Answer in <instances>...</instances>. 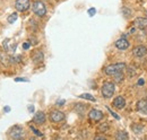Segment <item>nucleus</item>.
Instances as JSON below:
<instances>
[{
    "instance_id": "4468645a",
    "label": "nucleus",
    "mask_w": 147,
    "mask_h": 140,
    "mask_svg": "<svg viewBox=\"0 0 147 140\" xmlns=\"http://www.w3.org/2000/svg\"><path fill=\"white\" fill-rule=\"evenodd\" d=\"M33 61L37 63V62H42L43 61V53L41 52L40 50H37L36 52L33 54Z\"/></svg>"
},
{
    "instance_id": "f03ea898",
    "label": "nucleus",
    "mask_w": 147,
    "mask_h": 140,
    "mask_svg": "<svg viewBox=\"0 0 147 140\" xmlns=\"http://www.w3.org/2000/svg\"><path fill=\"white\" fill-rule=\"evenodd\" d=\"M114 90H115L114 84L111 83V81H107L102 86V95H103L104 98H110L111 96L114 94Z\"/></svg>"
},
{
    "instance_id": "9d476101",
    "label": "nucleus",
    "mask_w": 147,
    "mask_h": 140,
    "mask_svg": "<svg viewBox=\"0 0 147 140\" xmlns=\"http://www.w3.org/2000/svg\"><path fill=\"white\" fill-rule=\"evenodd\" d=\"M115 46L119 49V50H126L129 48V42L127 38L122 37V38H119L117 42H115Z\"/></svg>"
},
{
    "instance_id": "f3484780",
    "label": "nucleus",
    "mask_w": 147,
    "mask_h": 140,
    "mask_svg": "<svg viewBox=\"0 0 147 140\" xmlns=\"http://www.w3.org/2000/svg\"><path fill=\"white\" fill-rule=\"evenodd\" d=\"M123 78H125V75H123L122 71H120V72H118V73L114 75V79H115L117 83H121L123 80Z\"/></svg>"
},
{
    "instance_id": "7ed1b4c3",
    "label": "nucleus",
    "mask_w": 147,
    "mask_h": 140,
    "mask_svg": "<svg viewBox=\"0 0 147 140\" xmlns=\"http://www.w3.org/2000/svg\"><path fill=\"white\" fill-rule=\"evenodd\" d=\"M33 11L34 14L37 15L38 17H43L45 14H47V8H45V5L40 1V0H36L33 2Z\"/></svg>"
},
{
    "instance_id": "393cba45",
    "label": "nucleus",
    "mask_w": 147,
    "mask_h": 140,
    "mask_svg": "<svg viewBox=\"0 0 147 140\" xmlns=\"http://www.w3.org/2000/svg\"><path fill=\"white\" fill-rule=\"evenodd\" d=\"M63 104H65V100H60L57 102V105H59V106H62Z\"/></svg>"
},
{
    "instance_id": "c85d7f7f",
    "label": "nucleus",
    "mask_w": 147,
    "mask_h": 140,
    "mask_svg": "<svg viewBox=\"0 0 147 140\" xmlns=\"http://www.w3.org/2000/svg\"><path fill=\"white\" fill-rule=\"evenodd\" d=\"M138 85H144V79H139L138 80Z\"/></svg>"
},
{
    "instance_id": "4be33fe9",
    "label": "nucleus",
    "mask_w": 147,
    "mask_h": 140,
    "mask_svg": "<svg viewBox=\"0 0 147 140\" xmlns=\"http://www.w3.org/2000/svg\"><path fill=\"white\" fill-rule=\"evenodd\" d=\"M30 46H31V44H30L28 42H25V43L23 44V49H24V50H28Z\"/></svg>"
},
{
    "instance_id": "aec40b11",
    "label": "nucleus",
    "mask_w": 147,
    "mask_h": 140,
    "mask_svg": "<svg viewBox=\"0 0 147 140\" xmlns=\"http://www.w3.org/2000/svg\"><path fill=\"white\" fill-rule=\"evenodd\" d=\"M79 97H82V98H86V100H90V101H92V102H95V97H93L91 94H82Z\"/></svg>"
},
{
    "instance_id": "f8f14e48",
    "label": "nucleus",
    "mask_w": 147,
    "mask_h": 140,
    "mask_svg": "<svg viewBox=\"0 0 147 140\" xmlns=\"http://www.w3.org/2000/svg\"><path fill=\"white\" fill-rule=\"evenodd\" d=\"M137 111L139 113L147 114V101L146 100H142L137 102Z\"/></svg>"
},
{
    "instance_id": "6e6552de",
    "label": "nucleus",
    "mask_w": 147,
    "mask_h": 140,
    "mask_svg": "<svg viewBox=\"0 0 147 140\" xmlns=\"http://www.w3.org/2000/svg\"><path fill=\"white\" fill-rule=\"evenodd\" d=\"M50 119L52 122H60L65 119V114L61 111H53L50 114Z\"/></svg>"
},
{
    "instance_id": "a878e982",
    "label": "nucleus",
    "mask_w": 147,
    "mask_h": 140,
    "mask_svg": "<svg viewBox=\"0 0 147 140\" xmlns=\"http://www.w3.org/2000/svg\"><path fill=\"white\" fill-rule=\"evenodd\" d=\"M15 80H16V81H28V80L25 79V78H16Z\"/></svg>"
},
{
    "instance_id": "9b49d317",
    "label": "nucleus",
    "mask_w": 147,
    "mask_h": 140,
    "mask_svg": "<svg viewBox=\"0 0 147 140\" xmlns=\"http://www.w3.org/2000/svg\"><path fill=\"white\" fill-rule=\"evenodd\" d=\"M135 25L139 30H145V28H147V18H144V17L136 18L135 19Z\"/></svg>"
},
{
    "instance_id": "b1692460",
    "label": "nucleus",
    "mask_w": 147,
    "mask_h": 140,
    "mask_svg": "<svg viewBox=\"0 0 147 140\" xmlns=\"http://www.w3.org/2000/svg\"><path fill=\"white\" fill-rule=\"evenodd\" d=\"M108 110H109V112H110L111 114H112V115H113V116H114V118H115L117 120H119V119H120V118H119V115H117V113H114V112H112V111H111L110 108H108Z\"/></svg>"
},
{
    "instance_id": "a211bd4d",
    "label": "nucleus",
    "mask_w": 147,
    "mask_h": 140,
    "mask_svg": "<svg viewBox=\"0 0 147 140\" xmlns=\"http://www.w3.org/2000/svg\"><path fill=\"white\" fill-rule=\"evenodd\" d=\"M17 17H18V16H17V14H16V13H13L9 17L7 18V20H8V23H9V24H13V23H15V22L17 20Z\"/></svg>"
},
{
    "instance_id": "cd10ccee",
    "label": "nucleus",
    "mask_w": 147,
    "mask_h": 140,
    "mask_svg": "<svg viewBox=\"0 0 147 140\" xmlns=\"http://www.w3.org/2000/svg\"><path fill=\"white\" fill-rule=\"evenodd\" d=\"M28 111H30V112H34V106L30 105V106H28Z\"/></svg>"
},
{
    "instance_id": "412c9836",
    "label": "nucleus",
    "mask_w": 147,
    "mask_h": 140,
    "mask_svg": "<svg viewBox=\"0 0 147 140\" xmlns=\"http://www.w3.org/2000/svg\"><path fill=\"white\" fill-rule=\"evenodd\" d=\"M95 14H96V9H95V8H90V9H88V15H90L91 17L94 16Z\"/></svg>"
},
{
    "instance_id": "6ab92c4d",
    "label": "nucleus",
    "mask_w": 147,
    "mask_h": 140,
    "mask_svg": "<svg viewBox=\"0 0 147 140\" xmlns=\"http://www.w3.org/2000/svg\"><path fill=\"white\" fill-rule=\"evenodd\" d=\"M98 130H100L101 132H105V131H108V130H109V124H108V123H103V124H101V125L98 127Z\"/></svg>"
},
{
    "instance_id": "bb28decb",
    "label": "nucleus",
    "mask_w": 147,
    "mask_h": 140,
    "mask_svg": "<svg viewBox=\"0 0 147 140\" xmlns=\"http://www.w3.org/2000/svg\"><path fill=\"white\" fill-rule=\"evenodd\" d=\"M95 139H101V140H105V137H103V136H96V137H95Z\"/></svg>"
},
{
    "instance_id": "1a4fd4ad",
    "label": "nucleus",
    "mask_w": 147,
    "mask_h": 140,
    "mask_svg": "<svg viewBox=\"0 0 147 140\" xmlns=\"http://www.w3.org/2000/svg\"><path fill=\"white\" fill-rule=\"evenodd\" d=\"M112 105H113L115 108L121 110V108H123V107L126 106V100H125L122 96H118V97H115V98L113 100Z\"/></svg>"
},
{
    "instance_id": "f257e3e1",
    "label": "nucleus",
    "mask_w": 147,
    "mask_h": 140,
    "mask_svg": "<svg viewBox=\"0 0 147 140\" xmlns=\"http://www.w3.org/2000/svg\"><path fill=\"white\" fill-rule=\"evenodd\" d=\"M126 68V65L120 62V63H115V65H110L108 66L105 69H104V72L109 76H114L115 73L120 72V71H123V69Z\"/></svg>"
},
{
    "instance_id": "dca6fc26",
    "label": "nucleus",
    "mask_w": 147,
    "mask_h": 140,
    "mask_svg": "<svg viewBox=\"0 0 147 140\" xmlns=\"http://www.w3.org/2000/svg\"><path fill=\"white\" fill-rule=\"evenodd\" d=\"M131 128H132V130H134V132H135L136 135H139V133H142V131H143V125H142V124H134Z\"/></svg>"
},
{
    "instance_id": "c756f323",
    "label": "nucleus",
    "mask_w": 147,
    "mask_h": 140,
    "mask_svg": "<svg viewBox=\"0 0 147 140\" xmlns=\"http://www.w3.org/2000/svg\"><path fill=\"white\" fill-rule=\"evenodd\" d=\"M9 111H10V107L9 106H6L5 107V112H9Z\"/></svg>"
},
{
    "instance_id": "ddd939ff",
    "label": "nucleus",
    "mask_w": 147,
    "mask_h": 140,
    "mask_svg": "<svg viewBox=\"0 0 147 140\" xmlns=\"http://www.w3.org/2000/svg\"><path fill=\"white\" fill-rule=\"evenodd\" d=\"M34 122L37 124H43L45 122V114L43 112H37L34 115Z\"/></svg>"
},
{
    "instance_id": "20e7f679",
    "label": "nucleus",
    "mask_w": 147,
    "mask_h": 140,
    "mask_svg": "<svg viewBox=\"0 0 147 140\" xmlns=\"http://www.w3.org/2000/svg\"><path fill=\"white\" fill-rule=\"evenodd\" d=\"M9 135H10V138H13V139H22L24 137V131L20 127L15 125V127L11 128Z\"/></svg>"
},
{
    "instance_id": "423d86ee",
    "label": "nucleus",
    "mask_w": 147,
    "mask_h": 140,
    "mask_svg": "<svg viewBox=\"0 0 147 140\" xmlns=\"http://www.w3.org/2000/svg\"><path fill=\"white\" fill-rule=\"evenodd\" d=\"M88 116H90V119H91V120L97 122V121H100V120H102V119H103V113H102L100 110L94 108V110H91V112H90Z\"/></svg>"
},
{
    "instance_id": "2eb2a0df",
    "label": "nucleus",
    "mask_w": 147,
    "mask_h": 140,
    "mask_svg": "<svg viewBox=\"0 0 147 140\" xmlns=\"http://www.w3.org/2000/svg\"><path fill=\"white\" fill-rule=\"evenodd\" d=\"M115 138H117L118 140H123V139H128L129 136L125 132V131H119V132L117 133Z\"/></svg>"
},
{
    "instance_id": "39448f33",
    "label": "nucleus",
    "mask_w": 147,
    "mask_h": 140,
    "mask_svg": "<svg viewBox=\"0 0 147 140\" xmlns=\"http://www.w3.org/2000/svg\"><path fill=\"white\" fill-rule=\"evenodd\" d=\"M31 6L30 0H16L15 7L18 11H26Z\"/></svg>"
},
{
    "instance_id": "5701e85b",
    "label": "nucleus",
    "mask_w": 147,
    "mask_h": 140,
    "mask_svg": "<svg viewBox=\"0 0 147 140\" xmlns=\"http://www.w3.org/2000/svg\"><path fill=\"white\" fill-rule=\"evenodd\" d=\"M31 129H32V130L34 131V133H35L36 136H42V133H41L40 131H37V130H36V129H35V128H34V127H31Z\"/></svg>"
},
{
    "instance_id": "0eeeda50",
    "label": "nucleus",
    "mask_w": 147,
    "mask_h": 140,
    "mask_svg": "<svg viewBox=\"0 0 147 140\" xmlns=\"http://www.w3.org/2000/svg\"><path fill=\"white\" fill-rule=\"evenodd\" d=\"M134 55L135 57H138V58H143L147 54V48L145 45H138L134 49Z\"/></svg>"
}]
</instances>
